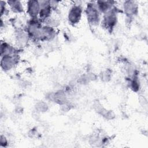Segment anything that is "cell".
I'll return each instance as SVG.
<instances>
[{
    "label": "cell",
    "instance_id": "6da1fadb",
    "mask_svg": "<svg viewBox=\"0 0 148 148\" xmlns=\"http://www.w3.org/2000/svg\"><path fill=\"white\" fill-rule=\"evenodd\" d=\"M93 4H89L87 8V14L89 21L92 24L98 23L99 20V15L98 10L94 7Z\"/></svg>",
    "mask_w": 148,
    "mask_h": 148
},
{
    "label": "cell",
    "instance_id": "7a4b0ae2",
    "mask_svg": "<svg viewBox=\"0 0 148 148\" xmlns=\"http://www.w3.org/2000/svg\"><path fill=\"white\" fill-rule=\"evenodd\" d=\"M82 9L79 6H73L69 13V20L73 24L77 23L81 17Z\"/></svg>",
    "mask_w": 148,
    "mask_h": 148
},
{
    "label": "cell",
    "instance_id": "3957f363",
    "mask_svg": "<svg viewBox=\"0 0 148 148\" xmlns=\"http://www.w3.org/2000/svg\"><path fill=\"white\" fill-rule=\"evenodd\" d=\"M40 10L39 1H30L28 3V12L32 17H35Z\"/></svg>",
    "mask_w": 148,
    "mask_h": 148
},
{
    "label": "cell",
    "instance_id": "277c9868",
    "mask_svg": "<svg viewBox=\"0 0 148 148\" xmlns=\"http://www.w3.org/2000/svg\"><path fill=\"white\" fill-rule=\"evenodd\" d=\"M124 10L127 14H133L137 10L136 4L133 1H126L124 3Z\"/></svg>",
    "mask_w": 148,
    "mask_h": 148
},
{
    "label": "cell",
    "instance_id": "5b68a950",
    "mask_svg": "<svg viewBox=\"0 0 148 148\" xmlns=\"http://www.w3.org/2000/svg\"><path fill=\"white\" fill-rule=\"evenodd\" d=\"M98 9L102 12H107L110 8V3L109 2L106 1H98Z\"/></svg>",
    "mask_w": 148,
    "mask_h": 148
},
{
    "label": "cell",
    "instance_id": "8992f818",
    "mask_svg": "<svg viewBox=\"0 0 148 148\" xmlns=\"http://www.w3.org/2000/svg\"><path fill=\"white\" fill-rule=\"evenodd\" d=\"M9 4L11 6L12 9L16 12H20L23 10V8L21 6V4L19 1H8Z\"/></svg>",
    "mask_w": 148,
    "mask_h": 148
}]
</instances>
